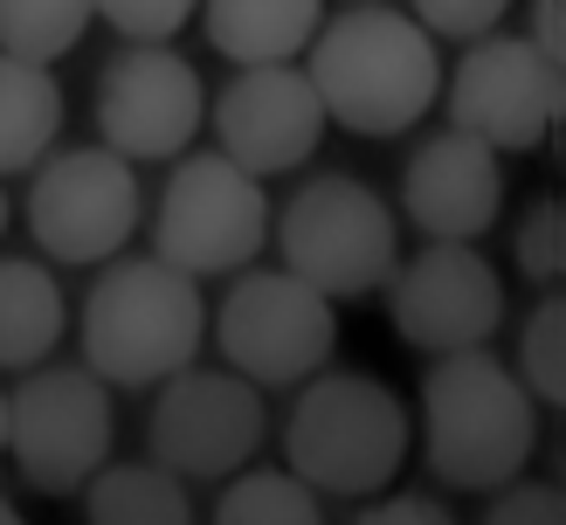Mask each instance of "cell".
<instances>
[{
	"instance_id": "cell-10",
	"label": "cell",
	"mask_w": 566,
	"mask_h": 525,
	"mask_svg": "<svg viewBox=\"0 0 566 525\" xmlns=\"http://www.w3.org/2000/svg\"><path fill=\"white\" fill-rule=\"evenodd\" d=\"M146 221L132 159L111 146H70L49 153L28 180V235L42 242L49 263H111Z\"/></svg>"
},
{
	"instance_id": "cell-19",
	"label": "cell",
	"mask_w": 566,
	"mask_h": 525,
	"mask_svg": "<svg viewBox=\"0 0 566 525\" xmlns=\"http://www.w3.org/2000/svg\"><path fill=\"white\" fill-rule=\"evenodd\" d=\"M83 525H193V497L153 456L146 463H104L83 484Z\"/></svg>"
},
{
	"instance_id": "cell-11",
	"label": "cell",
	"mask_w": 566,
	"mask_h": 525,
	"mask_svg": "<svg viewBox=\"0 0 566 525\" xmlns=\"http://www.w3.org/2000/svg\"><path fill=\"white\" fill-rule=\"evenodd\" d=\"M449 125L484 138V146L504 153H539L559 111H566V70L546 63L525 35H476L457 55V76H442Z\"/></svg>"
},
{
	"instance_id": "cell-12",
	"label": "cell",
	"mask_w": 566,
	"mask_h": 525,
	"mask_svg": "<svg viewBox=\"0 0 566 525\" xmlns=\"http://www.w3.org/2000/svg\"><path fill=\"white\" fill-rule=\"evenodd\" d=\"M208 125V83L166 42H125L97 76V138L118 159H180Z\"/></svg>"
},
{
	"instance_id": "cell-15",
	"label": "cell",
	"mask_w": 566,
	"mask_h": 525,
	"mask_svg": "<svg viewBox=\"0 0 566 525\" xmlns=\"http://www.w3.org/2000/svg\"><path fill=\"white\" fill-rule=\"evenodd\" d=\"M401 214L429 242H484L504 214V166L484 138L436 132L401 166Z\"/></svg>"
},
{
	"instance_id": "cell-31",
	"label": "cell",
	"mask_w": 566,
	"mask_h": 525,
	"mask_svg": "<svg viewBox=\"0 0 566 525\" xmlns=\"http://www.w3.org/2000/svg\"><path fill=\"white\" fill-rule=\"evenodd\" d=\"M0 235H8V187H0Z\"/></svg>"
},
{
	"instance_id": "cell-29",
	"label": "cell",
	"mask_w": 566,
	"mask_h": 525,
	"mask_svg": "<svg viewBox=\"0 0 566 525\" xmlns=\"http://www.w3.org/2000/svg\"><path fill=\"white\" fill-rule=\"evenodd\" d=\"M0 463H8V387H0Z\"/></svg>"
},
{
	"instance_id": "cell-26",
	"label": "cell",
	"mask_w": 566,
	"mask_h": 525,
	"mask_svg": "<svg viewBox=\"0 0 566 525\" xmlns=\"http://www.w3.org/2000/svg\"><path fill=\"white\" fill-rule=\"evenodd\" d=\"M476 525H566V497L539 477H512V484H497L491 512Z\"/></svg>"
},
{
	"instance_id": "cell-18",
	"label": "cell",
	"mask_w": 566,
	"mask_h": 525,
	"mask_svg": "<svg viewBox=\"0 0 566 525\" xmlns=\"http://www.w3.org/2000/svg\"><path fill=\"white\" fill-rule=\"evenodd\" d=\"M63 138V83L49 63L0 55V180L35 174Z\"/></svg>"
},
{
	"instance_id": "cell-7",
	"label": "cell",
	"mask_w": 566,
	"mask_h": 525,
	"mask_svg": "<svg viewBox=\"0 0 566 525\" xmlns=\"http://www.w3.org/2000/svg\"><path fill=\"white\" fill-rule=\"evenodd\" d=\"M270 242V193L221 153H180L153 208V256L187 276H235Z\"/></svg>"
},
{
	"instance_id": "cell-6",
	"label": "cell",
	"mask_w": 566,
	"mask_h": 525,
	"mask_svg": "<svg viewBox=\"0 0 566 525\" xmlns=\"http://www.w3.org/2000/svg\"><path fill=\"white\" fill-rule=\"evenodd\" d=\"M208 339L221 353V367L242 374L249 387H304L311 374L332 367L338 304L318 297L291 270H242L229 297L214 304Z\"/></svg>"
},
{
	"instance_id": "cell-25",
	"label": "cell",
	"mask_w": 566,
	"mask_h": 525,
	"mask_svg": "<svg viewBox=\"0 0 566 525\" xmlns=\"http://www.w3.org/2000/svg\"><path fill=\"white\" fill-rule=\"evenodd\" d=\"M408 14L429 28L436 42H476V35H497V21L512 14V0H408Z\"/></svg>"
},
{
	"instance_id": "cell-23",
	"label": "cell",
	"mask_w": 566,
	"mask_h": 525,
	"mask_svg": "<svg viewBox=\"0 0 566 525\" xmlns=\"http://www.w3.org/2000/svg\"><path fill=\"white\" fill-rule=\"evenodd\" d=\"M512 263H518L525 284H539V291H553L566 276V208L553 193H539V201L525 208L518 235H512Z\"/></svg>"
},
{
	"instance_id": "cell-30",
	"label": "cell",
	"mask_w": 566,
	"mask_h": 525,
	"mask_svg": "<svg viewBox=\"0 0 566 525\" xmlns=\"http://www.w3.org/2000/svg\"><path fill=\"white\" fill-rule=\"evenodd\" d=\"M0 525H28V518L14 512V497H0Z\"/></svg>"
},
{
	"instance_id": "cell-20",
	"label": "cell",
	"mask_w": 566,
	"mask_h": 525,
	"mask_svg": "<svg viewBox=\"0 0 566 525\" xmlns=\"http://www.w3.org/2000/svg\"><path fill=\"white\" fill-rule=\"evenodd\" d=\"M221 484L229 491L214 497V525H332L325 497L291 470H235Z\"/></svg>"
},
{
	"instance_id": "cell-9",
	"label": "cell",
	"mask_w": 566,
	"mask_h": 525,
	"mask_svg": "<svg viewBox=\"0 0 566 525\" xmlns=\"http://www.w3.org/2000/svg\"><path fill=\"white\" fill-rule=\"evenodd\" d=\"M263 435H270L263 387H249L229 367H180L174 380H159V401L146 414V450L180 484H221L249 470Z\"/></svg>"
},
{
	"instance_id": "cell-24",
	"label": "cell",
	"mask_w": 566,
	"mask_h": 525,
	"mask_svg": "<svg viewBox=\"0 0 566 525\" xmlns=\"http://www.w3.org/2000/svg\"><path fill=\"white\" fill-rule=\"evenodd\" d=\"M201 0H91V14L118 28V42H174Z\"/></svg>"
},
{
	"instance_id": "cell-27",
	"label": "cell",
	"mask_w": 566,
	"mask_h": 525,
	"mask_svg": "<svg viewBox=\"0 0 566 525\" xmlns=\"http://www.w3.org/2000/svg\"><path fill=\"white\" fill-rule=\"evenodd\" d=\"M353 525H457V512H449L442 497L401 491V497H366V505L353 512Z\"/></svg>"
},
{
	"instance_id": "cell-3",
	"label": "cell",
	"mask_w": 566,
	"mask_h": 525,
	"mask_svg": "<svg viewBox=\"0 0 566 525\" xmlns=\"http://www.w3.org/2000/svg\"><path fill=\"white\" fill-rule=\"evenodd\" d=\"M539 450V401L491 346L436 353L421 374V456L449 491H497Z\"/></svg>"
},
{
	"instance_id": "cell-13",
	"label": "cell",
	"mask_w": 566,
	"mask_h": 525,
	"mask_svg": "<svg viewBox=\"0 0 566 525\" xmlns=\"http://www.w3.org/2000/svg\"><path fill=\"white\" fill-rule=\"evenodd\" d=\"M387 325L415 353H470L504 325V276L476 242H429L387 276Z\"/></svg>"
},
{
	"instance_id": "cell-5",
	"label": "cell",
	"mask_w": 566,
	"mask_h": 525,
	"mask_svg": "<svg viewBox=\"0 0 566 525\" xmlns=\"http://www.w3.org/2000/svg\"><path fill=\"white\" fill-rule=\"evenodd\" d=\"M270 235L283 249V270L332 304L374 297L401 263V221L387 193L359 174H311L283 208H270Z\"/></svg>"
},
{
	"instance_id": "cell-28",
	"label": "cell",
	"mask_w": 566,
	"mask_h": 525,
	"mask_svg": "<svg viewBox=\"0 0 566 525\" xmlns=\"http://www.w3.org/2000/svg\"><path fill=\"white\" fill-rule=\"evenodd\" d=\"M525 42L546 55V63L566 70V21H559V0H532V28H525Z\"/></svg>"
},
{
	"instance_id": "cell-14",
	"label": "cell",
	"mask_w": 566,
	"mask_h": 525,
	"mask_svg": "<svg viewBox=\"0 0 566 525\" xmlns=\"http://www.w3.org/2000/svg\"><path fill=\"white\" fill-rule=\"evenodd\" d=\"M214 153L235 159L242 174H291L325 146V104L311 91V76L297 63H249L221 83V97L208 104Z\"/></svg>"
},
{
	"instance_id": "cell-4",
	"label": "cell",
	"mask_w": 566,
	"mask_h": 525,
	"mask_svg": "<svg viewBox=\"0 0 566 525\" xmlns=\"http://www.w3.org/2000/svg\"><path fill=\"white\" fill-rule=\"evenodd\" d=\"M415 422L387 380L359 367H325L297 387L283 414V470L318 497H380L408 463Z\"/></svg>"
},
{
	"instance_id": "cell-2",
	"label": "cell",
	"mask_w": 566,
	"mask_h": 525,
	"mask_svg": "<svg viewBox=\"0 0 566 525\" xmlns=\"http://www.w3.org/2000/svg\"><path fill=\"white\" fill-rule=\"evenodd\" d=\"M76 339H83V367L111 395L174 380L208 346L201 276H187L159 256H111L76 312Z\"/></svg>"
},
{
	"instance_id": "cell-16",
	"label": "cell",
	"mask_w": 566,
	"mask_h": 525,
	"mask_svg": "<svg viewBox=\"0 0 566 525\" xmlns=\"http://www.w3.org/2000/svg\"><path fill=\"white\" fill-rule=\"evenodd\" d=\"M193 14H201L214 55L249 70V63H297L325 21V0H201Z\"/></svg>"
},
{
	"instance_id": "cell-22",
	"label": "cell",
	"mask_w": 566,
	"mask_h": 525,
	"mask_svg": "<svg viewBox=\"0 0 566 525\" xmlns=\"http://www.w3.org/2000/svg\"><path fill=\"white\" fill-rule=\"evenodd\" d=\"M512 374L525 380L532 401H546V408L566 401V304H559L553 291L532 304V318H525V332H518V367H512Z\"/></svg>"
},
{
	"instance_id": "cell-21",
	"label": "cell",
	"mask_w": 566,
	"mask_h": 525,
	"mask_svg": "<svg viewBox=\"0 0 566 525\" xmlns=\"http://www.w3.org/2000/svg\"><path fill=\"white\" fill-rule=\"evenodd\" d=\"M91 0H0V55H28V63H55L83 42L91 28Z\"/></svg>"
},
{
	"instance_id": "cell-1",
	"label": "cell",
	"mask_w": 566,
	"mask_h": 525,
	"mask_svg": "<svg viewBox=\"0 0 566 525\" xmlns=\"http://www.w3.org/2000/svg\"><path fill=\"white\" fill-rule=\"evenodd\" d=\"M304 76L325 104V125L359 138H401L442 97L436 35L380 0H353L346 14L318 21V35L304 42Z\"/></svg>"
},
{
	"instance_id": "cell-8",
	"label": "cell",
	"mask_w": 566,
	"mask_h": 525,
	"mask_svg": "<svg viewBox=\"0 0 566 525\" xmlns=\"http://www.w3.org/2000/svg\"><path fill=\"white\" fill-rule=\"evenodd\" d=\"M111 435H118V408L111 387L83 367H28V380L8 395V456L14 477L42 497H70L111 463Z\"/></svg>"
},
{
	"instance_id": "cell-17",
	"label": "cell",
	"mask_w": 566,
	"mask_h": 525,
	"mask_svg": "<svg viewBox=\"0 0 566 525\" xmlns=\"http://www.w3.org/2000/svg\"><path fill=\"white\" fill-rule=\"evenodd\" d=\"M70 297L42 256H0V374H28L63 346Z\"/></svg>"
}]
</instances>
